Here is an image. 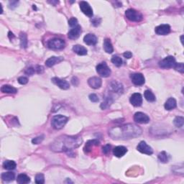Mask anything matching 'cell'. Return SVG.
<instances>
[{"label":"cell","mask_w":184,"mask_h":184,"mask_svg":"<svg viewBox=\"0 0 184 184\" xmlns=\"http://www.w3.org/2000/svg\"><path fill=\"white\" fill-rule=\"evenodd\" d=\"M96 71L101 76L104 77V78H106V77H109L111 75V70L110 68H109V66H107V64L105 62H102L98 64L96 66Z\"/></svg>","instance_id":"8992f818"},{"label":"cell","mask_w":184,"mask_h":184,"mask_svg":"<svg viewBox=\"0 0 184 184\" xmlns=\"http://www.w3.org/2000/svg\"><path fill=\"white\" fill-rule=\"evenodd\" d=\"M49 2L51 3V4H53V5H55V4H58V3H59V2H58V1H56V2H53V1H52V2Z\"/></svg>","instance_id":"c3c4849f"},{"label":"cell","mask_w":184,"mask_h":184,"mask_svg":"<svg viewBox=\"0 0 184 184\" xmlns=\"http://www.w3.org/2000/svg\"><path fill=\"white\" fill-rule=\"evenodd\" d=\"M63 61V57H55V56H52L50 58H49L47 60L45 61V65L47 67H52L54 65L57 64V63L61 62Z\"/></svg>","instance_id":"d6986e66"},{"label":"cell","mask_w":184,"mask_h":184,"mask_svg":"<svg viewBox=\"0 0 184 184\" xmlns=\"http://www.w3.org/2000/svg\"><path fill=\"white\" fill-rule=\"evenodd\" d=\"M88 84L92 89H97L102 86V81L99 77H92L88 80Z\"/></svg>","instance_id":"9a60e30c"},{"label":"cell","mask_w":184,"mask_h":184,"mask_svg":"<svg viewBox=\"0 0 184 184\" xmlns=\"http://www.w3.org/2000/svg\"><path fill=\"white\" fill-rule=\"evenodd\" d=\"M79 6H80L81 10L82 11V12L84 13V15H86L89 17H93V9L91 7L89 4L87 2L82 1L79 3Z\"/></svg>","instance_id":"9c48e42d"},{"label":"cell","mask_w":184,"mask_h":184,"mask_svg":"<svg viewBox=\"0 0 184 184\" xmlns=\"http://www.w3.org/2000/svg\"><path fill=\"white\" fill-rule=\"evenodd\" d=\"M17 182L19 184H26L30 182V179L25 174H19L17 176Z\"/></svg>","instance_id":"f1b7e54d"},{"label":"cell","mask_w":184,"mask_h":184,"mask_svg":"<svg viewBox=\"0 0 184 184\" xmlns=\"http://www.w3.org/2000/svg\"><path fill=\"white\" fill-rule=\"evenodd\" d=\"M20 38V45L23 48H26L27 47V35L24 33H21L19 35Z\"/></svg>","instance_id":"4dcf8cb0"},{"label":"cell","mask_w":184,"mask_h":184,"mask_svg":"<svg viewBox=\"0 0 184 184\" xmlns=\"http://www.w3.org/2000/svg\"><path fill=\"white\" fill-rule=\"evenodd\" d=\"M9 37L10 39L14 38V37H15V35H13L12 33H11V32H9Z\"/></svg>","instance_id":"7dc6e473"},{"label":"cell","mask_w":184,"mask_h":184,"mask_svg":"<svg viewBox=\"0 0 184 184\" xmlns=\"http://www.w3.org/2000/svg\"><path fill=\"white\" fill-rule=\"evenodd\" d=\"M52 82L53 83H54L55 85H57L59 88H61V89L67 90L70 88L69 83L66 82V80H63V79L57 78V77H54V78H52Z\"/></svg>","instance_id":"7c38bea8"},{"label":"cell","mask_w":184,"mask_h":184,"mask_svg":"<svg viewBox=\"0 0 184 184\" xmlns=\"http://www.w3.org/2000/svg\"><path fill=\"white\" fill-rule=\"evenodd\" d=\"M17 5H18V2L17 1H12L9 2V7L10 9H15V7H17Z\"/></svg>","instance_id":"7bdbcfd3"},{"label":"cell","mask_w":184,"mask_h":184,"mask_svg":"<svg viewBox=\"0 0 184 184\" xmlns=\"http://www.w3.org/2000/svg\"><path fill=\"white\" fill-rule=\"evenodd\" d=\"M71 82H72V84L74 85V86H78V79L76 78V77H74V78H72L71 79Z\"/></svg>","instance_id":"bcb514c9"},{"label":"cell","mask_w":184,"mask_h":184,"mask_svg":"<svg viewBox=\"0 0 184 184\" xmlns=\"http://www.w3.org/2000/svg\"><path fill=\"white\" fill-rule=\"evenodd\" d=\"M173 123L175 124L177 127H182L183 126L184 123V119L182 116H177L174 120Z\"/></svg>","instance_id":"d6a6232c"},{"label":"cell","mask_w":184,"mask_h":184,"mask_svg":"<svg viewBox=\"0 0 184 184\" xmlns=\"http://www.w3.org/2000/svg\"><path fill=\"white\" fill-rule=\"evenodd\" d=\"M113 102H114L113 96L109 94L108 96H106L105 99H104V102H103L102 103V104H101V108H102V109H105L108 108L109 106L113 103Z\"/></svg>","instance_id":"d4e9b609"},{"label":"cell","mask_w":184,"mask_h":184,"mask_svg":"<svg viewBox=\"0 0 184 184\" xmlns=\"http://www.w3.org/2000/svg\"><path fill=\"white\" fill-rule=\"evenodd\" d=\"M43 140H44V135H41V136H39V137L34 138V139H33L32 142H33V144H35V145H38V144L40 143V142H42Z\"/></svg>","instance_id":"74e56055"},{"label":"cell","mask_w":184,"mask_h":184,"mask_svg":"<svg viewBox=\"0 0 184 184\" xmlns=\"http://www.w3.org/2000/svg\"><path fill=\"white\" fill-rule=\"evenodd\" d=\"M68 25H70L71 27L74 28V27L78 26V20H77V19L75 18V17H71L68 21Z\"/></svg>","instance_id":"8d00e7d4"},{"label":"cell","mask_w":184,"mask_h":184,"mask_svg":"<svg viewBox=\"0 0 184 184\" xmlns=\"http://www.w3.org/2000/svg\"><path fill=\"white\" fill-rule=\"evenodd\" d=\"M66 43L63 39L58 38V37H55L49 40L47 42V46L49 48L53 49V50H61V49L64 48Z\"/></svg>","instance_id":"277c9868"},{"label":"cell","mask_w":184,"mask_h":184,"mask_svg":"<svg viewBox=\"0 0 184 184\" xmlns=\"http://www.w3.org/2000/svg\"><path fill=\"white\" fill-rule=\"evenodd\" d=\"M35 69L37 74H42V73H43V71H44V68L41 66H37L35 68Z\"/></svg>","instance_id":"ee69618b"},{"label":"cell","mask_w":184,"mask_h":184,"mask_svg":"<svg viewBox=\"0 0 184 184\" xmlns=\"http://www.w3.org/2000/svg\"><path fill=\"white\" fill-rule=\"evenodd\" d=\"M130 103L133 105L134 106H140L142 104V95L139 94V93H134L131 96V97L130 99Z\"/></svg>","instance_id":"4fadbf2b"},{"label":"cell","mask_w":184,"mask_h":184,"mask_svg":"<svg viewBox=\"0 0 184 184\" xmlns=\"http://www.w3.org/2000/svg\"><path fill=\"white\" fill-rule=\"evenodd\" d=\"M15 178V173L12 172H7V173H3L2 174V179L4 181L10 182L14 181Z\"/></svg>","instance_id":"4316f807"},{"label":"cell","mask_w":184,"mask_h":184,"mask_svg":"<svg viewBox=\"0 0 184 184\" xmlns=\"http://www.w3.org/2000/svg\"><path fill=\"white\" fill-rule=\"evenodd\" d=\"M17 164L13 161H5L3 163V168L8 171H12L16 168Z\"/></svg>","instance_id":"83f0119b"},{"label":"cell","mask_w":184,"mask_h":184,"mask_svg":"<svg viewBox=\"0 0 184 184\" xmlns=\"http://www.w3.org/2000/svg\"><path fill=\"white\" fill-rule=\"evenodd\" d=\"M35 183L37 184H43L45 183V178L43 174L39 173L35 177Z\"/></svg>","instance_id":"e575fe53"},{"label":"cell","mask_w":184,"mask_h":184,"mask_svg":"<svg viewBox=\"0 0 184 184\" xmlns=\"http://www.w3.org/2000/svg\"><path fill=\"white\" fill-rule=\"evenodd\" d=\"M127 152V149L124 146H117L113 150V154L117 158H121L124 156Z\"/></svg>","instance_id":"ffe728a7"},{"label":"cell","mask_w":184,"mask_h":184,"mask_svg":"<svg viewBox=\"0 0 184 184\" xmlns=\"http://www.w3.org/2000/svg\"><path fill=\"white\" fill-rule=\"evenodd\" d=\"M130 78H131L132 82L136 86H142L145 84V77L142 74H139V73L133 74L130 76Z\"/></svg>","instance_id":"8fae6325"},{"label":"cell","mask_w":184,"mask_h":184,"mask_svg":"<svg viewBox=\"0 0 184 184\" xmlns=\"http://www.w3.org/2000/svg\"><path fill=\"white\" fill-rule=\"evenodd\" d=\"M142 130L134 124H127L114 127L109 130V135L114 140H129L139 137Z\"/></svg>","instance_id":"6da1fadb"},{"label":"cell","mask_w":184,"mask_h":184,"mask_svg":"<svg viewBox=\"0 0 184 184\" xmlns=\"http://www.w3.org/2000/svg\"><path fill=\"white\" fill-rule=\"evenodd\" d=\"M174 68H175V71H179V72L181 73V74L184 73V66L183 63H176L175 66H174Z\"/></svg>","instance_id":"d590c367"},{"label":"cell","mask_w":184,"mask_h":184,"mask_svg":"<svg viewBox=\"0 0 184 184\" xmlns=\"http://www.w3.org/2000/svg\"><path fill=\"white\" fill-rule=\"evenodd\" d=\"M144 96H145V99L147 100L148 102H155L156 99L155 95H154L153 93L150 90H146L145 93H144Z\"/></svg>","instance_id":"f546056e"},{"label":"cell","mask_w":184,"mask_h":184,"mask_svg":"<svg viewBox=\"0 0 184 184\" xmlns=\"http://www.w3.org/2000/svg\"><path fill=\"white\" fill-rule=\"evenodd\" d=\"M134 120L140 124H147L150 122V117L142 112H137L134 115Z\"/></svg>","instance_id":"30bf717a"},{"label":"cell","mask_w":184,"mask_h":184,"mask_svg":"<svg viewBox=\"0 0 184 184\" xmlns=\"http://www.w3.org/2000/svg\"><path fill=\"white\" fill-rule=\"evenodd\" d=\"M84 41L88 45H94L97 43V37L93 34H87L84 37Z\"/></svg>","instance_id":"ac0fdd59"},{"label":"cell","mask_w":184,"mask_h":184,"mask_svg":"<svg viewBox=\"0 0 184 184\" xmlns=\"http://www.w3.org/2000/svg\"><path fill=\"white\" fill-rule=\"evenodd\" d=\"M175 63V59L173 56H168L159 62V66L162 68H174Z\"/></svg>","instance_id":"52a82bcc"},{"label":"cell","mask_w":184,"mask_h":184,"mask_svg":"<svg viewBox=\"0 0 184 184\" xmlns=\"http://www.w3.org/2000/svg\"><path fill=\"white\" fill-rule=\"evenodd\" d=\"M99 141L97 140H89L88 142H86V145L84 147V152L85 153H89V152L91 151L92 148L94 146H98L99 145Z\"/></svg>","instance_id":"44dd1931"},{"label":"cell","mask_w":184,"mask_h":184,"mask_svg":"<svg viewBox=\"0 0 184 184\" xmlns=\"http://www.w3.org/2000/svg\"><path fill=\"white\" fill-rule=\"evenodd\" d=\"M126 17L131 22H140L143 19V16L139 12L134 9H129L125 12Z\"/></svg>","instance_id":"5b68a950"},{"label":"cell","mask_w":184,"mask_h":184,"mask_svg":"<svg viewBox=\"0 0 184 184\" xmlns=\"http://www.w3.org/2000/svg\"><path fill=\"white\" fill-rule=\"evenodd\" d=\"M110 149H111V145H109V144H107V145H106L105 146L103 147V148H102L103 153H104V154H108L109 152L110 151Z\"/></svg>","instance_id":"b9f144b4"},{"label":"cell","mask_w":184,"mask_h":184,"mask_svg":"<svg viewBox=\"0 0 184 184\" xmlns=\"http://www.w3.org/2000/svg\"><path fill=\"white\" fill-rule=\"evenodd\" d=\"M89 98L91 102H99V98H98L97 95L95 94H90L89 96Z\"/></svg>","instance_id":"60d3db41"},{"label":"cell","mask_w":184,"mask_h":184,"mask_svg":"<svg viewBox=\"0 0 184 184\" xmlns=\"http://www.w3.org/2000/svg\"><path fill=\"white\" fill-rule=\"evenodd\" d=\"M177 106V102L176 100L174 98H169L166 101L165 103V109L166 110H172L173 109H175Z\"/></svg>","instance_id":"7402d4cb"},{"label":"cell","mask_w":184,"mask_h":184,"mask_svg":"<svg viewBox=\"0 0 184 184\" xmlns=\"http://www.w3.org/2000/svg\"><path fill=\"white\" fill-rule=\"evenodd\" d=\"M104 49L106 53H112L114 51L113 46H112V43H111L110 40L106 38L104 41Z\"/></svg>","instance_id":"484cf974"},{"label":"cell","mask_w":184,"mask_h":184,"mask_svg":"<svg viewBox=\"0 0 184 184\" xmlns=\"http://www.w3.org/2000/svg\"><path fill=\"white\" fill-rule=\"evenodd\" d=\"M81 33H82V27L78 25V26L74 27L68 32V37L71 40H76L80 36Z\"/></svg>","instance_id":"e0dca14e"},{"label":"cell","mask_w":184,"mask_h":184,"mask_svg":"<svg viewBox=\"0 0 184 184\" xmlns=\"http://www.w3.org/2000/svg\"><path fill=\"white\" fill-rule=\"evenodd\" d=\"M137 149L140 153L146 154V155H152V154L153 153V150L152 149V148L150 147L145 141L140 142V143L138 144Z\"/></svg>","instance_id":"ba28073f"},{"label":"cell","mask_w":184,"mask_h":184,"mask_svg":"<svg viewBox=\"0 0 184 184\" xmlns=\"http://www.w3.org/2000/svg\"><path fill=\"white\" fill-rule=\"evenodd\" d=\"M155 33L156 34L159 35H165L171 32V27L169 25L164 24V25H161L159 26L155 27Z\"/></svg>","instance_id":"5bb4252c"},{"label":"cell","mask_w":184,"mask_h":184,"mask_svg":"<svg viewBox=\"0 0 184 184\" xmlns=\"http://www.w3.org/2000/svg\"><path fill=\"white\" fill-rule=\"evenodd\" d=\"M112 62L114 63L116 66L120 67L122 65V60L120 57L117 56V55H114L112 58Z\"/></svg>","instance_id":"836d02e7"},{"label":"cell","mask_w":184,"mask_h":184,"mask_svg":"<svg viewBox=\"0 0 184 184\" xmlns=\"http://www.w3.org/2000/svg\"><path fill=\"white\" fill-rule=\"evenodd\" d=\"M68 118L63 115H56L54 116L52 119L51 121V124H52L53 127L55 130H61L66 125V124L68 122Z\"/></svg>","instance_id":"3957f363"},{"label":"cell","mask_w":184,"mask_h":184,"mask_svg":"<svg viewBox=\"0 0 184 184\" xmlns=\"http://www.w3.org/2000/svg\"><path fill=\"white\" fill-rule=\"evenodd\" d=\"M109 89L114 93H118V94H122L123 92V86L122 84H120L116 81H113L109 84Z\"/></svg>","instance_id":"2e32d148"},{"label":"cell","mask_w":184,"mask_h":184,"mask_svg":"<svg viewBox=\"0 0 184 184\" xmlns=\"http://www.w3.org/2000/svg\"><path fill=\"white\" fill-rule=\"evenodd\" d=\"M123 55H124V58H125L129 59V58H132V53H131V52H130V51H127V52L124 53Z\"/></svg>","instance_id":"f6af8a7d"},{"label":"cell","mask_w":184,"mask_h":184,"mask_svg":"<svg viewBox=\"0 0 184 184\" xmlns=\"http://www.w3.org/2000/svg\"><path fill=\"white\" fill-rule=\"evenodd\" d=\"M83 140L79 136H68L62 135L57 138L52 145L50 148L55 152H68L76 149L82 145Z\"/></svg>","instance_id":"7a4b0ae2"},{"label":"cell","mask_w":184,"mask_h":184,"mask_svg":"<svg viewBox=\"0 0 184 184\" xmlns=\"http://www.w3.org/2000/svg\"><path fill=\"white\" fill-rule=\"evenodd\" d=\"M17 81H18L19 84H20L22 85L26 84H27V82H28V79H27V78H26V77H25V76L19 77Z\"/></svg>","instance_id":"ab89813d"},{"label":"cell","mask_w":184,"mask_h":184,"mask_svg":"<svg viewBox=\"0 0 184 184\" xmlns=\"http://www.w3.org/2000/svg\"><path fill=\"white\" fill-rule=\"evenodd\" d=\"M73 50L79 55H85L87 54V50L85 47L81 45H76L73 47Z\"/></svg>","instance_id":"603a6c76"},{"label":"cell","mask_w":184,"mask_h":184,"mask_svg":"<svg viewBox=\"0 0 184 184\" xmlns=\"http://www.w3.org/2000/svg\"><path fill=\"white\" fill-rule=\"evenodd\" d=\"M1 92L5 94H16L17 92V89L10 85H4L2 86Z\"/></svg>","instance_id":"cb8c5ba5"},{"label":"cell","mask_w":184,"mask_h":184,"mask_svg":"<svg viewBox=\"0 0 184 184\" xmlns=\"http://www.w3.org/2000/svg\"><path fill=\"white\" fill-rule=\"evenodd\" d=\"M25 74L27 75H28V76H32V75H33L35 74V73H36V71H35V69L34 68H33V67H30V68H27L26 70H25Z\"/></svg>","instance_id":"f35d334b"},{"label":"cell","mask_w":184,"mask_h":184,"mask_svg":"<svg viewBox=\"0 0 184 184\" xmlns=\"http://www.w3.org/2000/svg\"><path fill=\"white\" fill-rule=\"evenodd\" d=\"M158 160H159L160 162H161V163H166L168 162V154L166 153L165 151L161 152V153L158 154Z\"/></svg>","instance_id":"1f68e13d"}]
</instances>
